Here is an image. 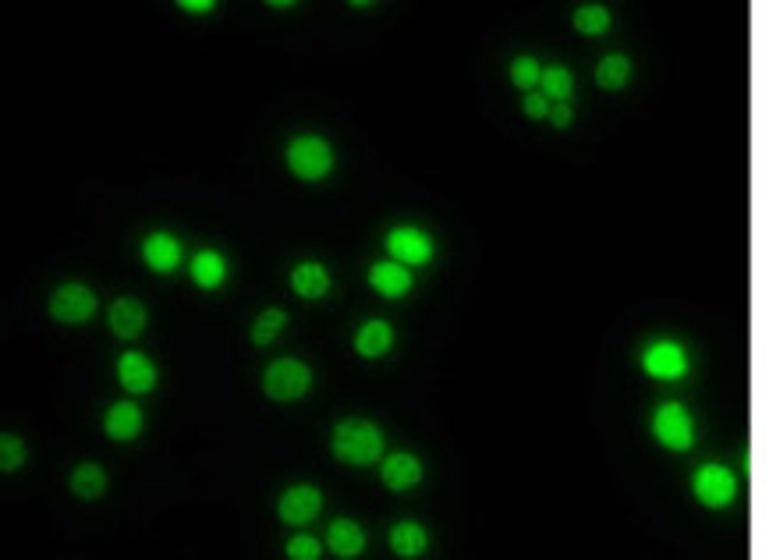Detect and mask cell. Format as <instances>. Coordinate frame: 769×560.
<instances>
[{"instance_id":"cell-17","label":"cell","mask_w":769,"mask_h":560,"mask_svg":"<svg viewBox=\"0 0 769 560\" xmlns=\"http://www.w3.org/2000/svg\"><path fill=\"white\" fill-rule=\"evenodd\" d=\"M390 348H394V330H390V323H383V319H369L355 334V351L362 358H383Z\"/></svg>"},{"instance_id":"cell-29","label":"cell","mask_w":769,"mask_h":560,"mask_svg":"<svg viewBox=\"0 0 769 560\" xmlns=\"http://www.w3.org/2000/svg\"><path fill=\"white\" fill-rule=\"evenodd\" d=\"M525 114L529 117H550L553 107H550V100H546L543 93H529L525 96Z\"/></svg>"},{"instance_id":"cell-6","label":"cell","mask_w":769,"mask_h":560,"mask_svg":"<svg viewBox=\"0 0 769 560\" xmlns=\"http://www.w3.org/2000/svg\"><path fill=\"white\" fill-rule=\"evenodd\" d=\"M642 369L653 380H681L684 373H688V355H684V348L677 341H653L649 348L642 351Z\"/></svg>"},{"instance_id":"cell-10","label":"cell","mask_w":769,"mask_h":560,"mask_svg":"<svg viewBox=\"0 0 769 560\" xmlns=\"http://www.w3.org/2000/svg\"><path fill=\"white\" fill-rule=\"evenodd\" d=\"M117 380L128 394H149L156 387V366L142 351H125L117 358Z\"/></svg>"},{"instance_id":"cell-26","label":"cell","mask_w":769,"mask_h":560,"mask_svg":"<svg viewBox=\"0 0 769 560\" xmlns=\"http://www.w3.org/2000/svg\"><path fill=\"white\" fill-rule=\"evenodd\" d=\"M511 82L518 89H525V93H532V86L543 82V68L536 64V57H518V61L511 64Z\"/></svg>"},{"instance_id":"cell-15","label":"cell","mask_w":769,"mask_h":560,"mask_svg":"<svg viewBox=\"0 0 769 560\" xmlns=\"http://www.w3.org/2000/svg\"><path fill=\"white\" fill-rule=\"evenodd\" d=\"M103 429H107L110 440H135V436L142 433V412L139 405H132V401H117V405H110L107 419H103Z\"/></svg>"},{"instance_id":"cell-5","label":"cell","mask_w":769,"mask_h":560,"mask_svg":"<svg viewBox=\"0 0 769 560\" xmlns=\"http://www.w3.org/2000/svg\"><path fill=\"white\" fill-rule=\"evenodd\" d=\"M96 312V295L93 288H86V284H64V288L54 291V298H50V316L57 319V323H86V319H93Z\"/></svg>"},{"instance_id":"cell-14","label":"cell","mask_w":769,"mask_h":560,"mask_svg":"<svg viewBox=\"0 0 769 560\" xmlns=\"http://www.w3.org/2000/svg\"><path fill=\"white\" fill-rule=\"evenodd\" d=\"M383 483H387V490L394 493H404V490H412V486L422 483V465L415 454H390L387 461H383Z\"/></svg>"},{"instance_id":"cell-18","label":"cell","mask_w":769,"mask_h":560,"mask_svg":"<svg viewBox=\"0 0 769 560\" xmlns=\"http://www.w3.org/2000/svg\"><path fill=\"white\" fill-rule=\"evenodd\" d=\"M188 270H192V280H195V284H199L202 291L220 288V284H224V277H227V263H224V256H220V252H213V249L195 252L192 263H188Z\"/></svg>"},{"instance_id":"cell-2","label":"cell","mask_w":769,"mask_h":560,"mask_svg":"<svg viewBox=\"0 0 769 560\" xmlns=\"http://www.w3.org/2000/svg\"><path fill=\"white\" fill-rule=\"evenodd\" d=\"M288 167L302 181H323L334 171V149L319 135H298L288 146Z\"/></svg>"},{"instance_id":"cell-25","label":"cell","mask_w":769,"mask_h":560,"mask_svg":"<svg viewBox=\"0 0 769 560\" xmlns=\"http://www.w3.org/2000/svg\"><path fill=\"white\" fill-rule=\"evenodd\" d=\"M284 327H288V312H284V309L259 312V319L252 323V341H256V344H270Z\"/></svg>"},{"instance_id":"cell-23","label":"cell","mask_w":769,"mask_h":560,"mask_svg":"<svg viewBox=\"0 0 769 560\" xmlns=\"http://www.w3.org/2000/svg\"><path fill=\"white\" fill-rule=\"evenodd\" d=\"M543 96L546 100H557L564 103L571 96V89H575V78H571L568 68H560V64H553V68H543Z\"/></svg>"},{"instance_id":"cell-1","label":"cell","mask_w":769,"mask_h":560,"mask_svg":"<svg viewBox=\"0 0 769 560\" xmlns=\"http://www.w3.org/2000/svg\"><path fill=\"white\" fill-rule=\"evenodd\" d=\"M330 447L344 465H373L383 454V433L366 419H344L334 426Z\"/></svg>"},{"instance_id":"cell-16","label":"cell","mask_w":769,"mask_h":560,"mask_svg":"<svg viewBox=\"0 0 769 560\" xmlns=\"http://www.w3.org/2000/svg\"><path fill=\"white\" fill-rule=\"evenodd\" d=\"M330 553H337L341 560H351L358 557V553L366 550V532H362V525L351 522V518H337V522H330Z\"/></svg>"},{"instance_id":"cell-12","label":"cell","mask_w":769,"mask_h":560,"mask_svg":"<svg viewBox=\"0 0 769 560\" xmlns=\"http://www.w3.org/2000/svg\"><path fill=\"white\" fill-rule=\"evenodd\" d=\"M107 323L110 330H114V337L132 341V337H139L142 330H146V309H142V302H135V298H117L107 312Z\"/></svg>"},{"instance_id":"cell-24","label":"cell","mask_w":769,"mask_h":560,"mask_svg":"<svg viewBox=\"0 0 769 560\" xmlns=\"http://www.w3.org/2000/svg\"><path fill=\"white\" fill-rule=\"evenodd\" d=\"M575 29L585 32V36H603L610 29V11L603 4H585V8L575 11Z\"/></svg>"},{"instance_id":"cell-3","label":"cell","mask_w":769,"mask_h":560,"mask_svg":"<svg viewBox=\"0 0 769 560\" xmlns=\"http://www.w3.org/2000/svg\"><path fill=\"white\" fill-rule=\"evenodd\" d=\"M653 436L656 444L667 447V451H692L695 444V422L688 415V408L677 405V401H667V405L656 408L653 415Z\"/></svg>"},{"instance_id":"cell-28","label":"cell","mask_w":769,"mask_h":560,"mask_svg":"<svg viewBox=\"0 0 769 560\" xmlns=\"http://www.w3.org/2000/svg\"><path fill=\"white\" fill-rule=\"evenodd\" d=\"M319 553H323V546H319L312 536H295L288 543V557L291 560H319Z\"/></svg>"},{"instance_id":"cell-7","label":"cell","mask_w":769,"mask_h":560,"mask_svg":"<svg viewBox=\"0 0 769 560\" xmlns=\"http://www.w3.org/2000/svg\"><path fill=\"white\" fill-rule=\"evenodd\" d=\"M695 497H699V504L720 511V507H727L738 497V483H734V475L723 465H702L695 472Z\"/></svg>"},{"instance_id":"cell-8","label":"cell","mask_w":769,"mask_h":560,"mask_svg":"<svg viewBox=\"0 0 769 560\" xmlns=\"http://www.w3.org/2000/svg\"><path fill=\"white\" fill-rule=\"evenodd\" d=\"M387 252L404 266H422L433 259V242L429 234L419 231V227H394L387 234Z\"/></svg>"},{"instance_id":"cell-11","label":"cell","mask_w":769,"mask_h":560,"mask_svg":"<svg viewBox=\"0 0 769 560\" xmlns=\"http://www.w3.org/2000/svg\"><path fill=\"white\" fill-rule=\"evenodd\" d=\"M142 259H146V266L153 273H171L181 266V242L174 238V234L167 231H156L146 238V245H142Z\"/></svg>"},{"instance_id":"cell-22","label":"cell","mask_w":769,"mask_h":560,"mask_svg":"<svg viewBox=\"0 0 769 560\" xmlns=\"http://www.w3.org/2000/svg\"><path fill=\"white\" fill-rule=\"evenodd\" d=\"M628 78H631V61H628V57L610 54V57H603V61H599L596 82L603 89H624V86H628Z\"/></svg>"},{"instance_id":"cell-27","label":"cell","mask_w":769,"mask_h":560,"mask_svg":"<svg viewBox=\"0 0 769 560\" xmlns=\"http://www.w3.org/2000/svg\"><path fill=\"white\" fill-rule=\"evenodd\" d=\"M0 451H4V454H0V468H4V472H15V468L25 461V444L18 440L15 433L0 436Z\"/></svg>"},{"instance_id":"cell-20","label":"cell","mask_w":769,"mask_h":560,"mask_svg":"<svg viewBox=\"0 0 769 560\" xmlns=\"http://www.w3.org/2000/svg\"><path fill=\"white\" fill-rule=\"evenodd\" d=\"M390 550L404 560L419 557V553L426 550V529L415 522H397L394 529H390Z\"/></svg>"},{"instance_id":"cell-21","label":"cell","mask_w":769,"mask_h":560,"mask_svg":"<svg viewBox=\"0 0 769 560\" xmlns=\"http://www.w3.org/2000/svg\"><path fill=\"white\" fill-rule=\"evenodd\" d=\"M103 490H107V472L100 465H93V461H86V465H78L71 472V493L78 500H96L103 497Z\"/></svg>"},{"instance_id":"cell-9","label":"cell","mask_w":769,"mask_h":560,"mask_svg":"<svg viewBox=\"0 0 769 560\" xmlns=\"http://www.w3.org/2000/svg\"><path fill=\"white\" fill-rule=\"evenodd\" d=\"M319 507H323V493H319L316 486L302 483V486H291V490L280 497L277 511L288 525H309L319 514Z\"/></svg>"},{"instance_id":"cell-30","label":"cell","mask_w":769,"mask_h":560,"mask_svg":"<svg viewBox=\"0 0 769 560\" xmlns=\"http://www.w3.org/2000/svg\"><path fill=\"white\" fill-rule=\"evenodd\" d=\"M178 8L192 11V15H210V11H217V0H181Z\"/></svg>"},{"instance_id":"cell-19","label":"cell","mask_w":769,"mask_h":560,"mask_svg":"<svg viewBox=\"0 0 769 560\" xmlns=\"http://www.w3.org/2000/svg\"><path fill=\"white\" fill-rule=\"evenodd\" d=\"M291 288L298 298H323L330 291V273L323 263H298L291 270Z\"/></svg>"},{"instance_id":"cell-4","label":"cell","mask_w":769,"mask_h":560,"mask_svg":"<svg viewBox=\"0 0 769 560\" xmlns=\"http://www.w3.org/2000/svg\"><path fill=\"white\" fill-rule=\"evenodd\" d=\"M309 387H312V373L298 358H280V362H273L263 373V390L273 401H298V397L309 394Z\"/></svg>"},{"instance_id":"cell-13","label":"cell","mask_w":769,"mask_h":560,"mask_svg":"<svg viewBox=\"0 0 769 560\" xmlns=\"http://www.w3.org/2000/svg\"><path fill=\"white\" fill-rule=\"evenodd\" d=\"M369 284H373V291H380L383 298H404L412 291V270L404 263H397V259L376 263L373 270H369Z\"/></svg>"},{"instance_id":"cell-31","label":"cell","mask_w":769,"mask_h":560,"mask_svg":"<svg viewBox=\"0 0 769 560\" xmlns=\"http://www.w3.org/2000/svg\"><path fill=\"white\" fill-rule=\"evenodd\" d=\"M550 121L557 128H568L571 125V107H568V103H557V107H553V114H550Z\"/></svg>"}]
</instances>
